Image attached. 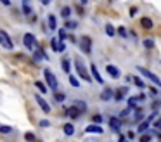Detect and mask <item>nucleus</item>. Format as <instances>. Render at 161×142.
Here are the masks:
<instances>
[{
    "mask_svg": "<svg viewBox=\"0 0 161 142\" xmlns=\"http://www.w3.org/2000/svg\"><path fill=\"white\" fill-rule=\"evenodd\" d=\"M75 68H76L80 78H83L85 82H88V83H94V82H92V80H94V76H90V75H88V71H87L83 61H82L80 57H75Z\"/></svg>",
    "mask_w": 161,
    "mask_h": 142,
    "instance_id": "nucleus-1",
    "label": "nucleus"
},
{
    "mask_svg": "<svg viewBox=\"0 0 161 142\" xmlns=\"http://www.w3.org/2000/svg\"><path fill=\"white\" fill-rule=\"evenodd\" d=\"M43 76H45V82H47V85L56 92V88H57V85H59V82H57V76L52 73L50 69H45L43 71Z\"/></svg>",
    "mask_w": 161,
    "mask_h": 142,
    "instance_id": "nucleus-2",
    "label": "nucleus"
},
{
    "mask_svg": "<svg viewBox=\"0 0 161 142\" xmlns=\"http://www.w3.org/2000/svg\"><path fill=\"white\" fill-rule=\"evenodd\" d=\"M137 69H139V73H140V75H144V76H146V78H149V80H151V82H153L154 85L161 87V80H159V76H158V75H154L153 71L146 69V68H142V66H139V68H137Z\"/></svg>",
    "mask_w": 161,
    "mask_h": 142,
    "instance_id": "nucleus-3",
    "label": "nucleus"
},
{
    "mask_svg": "<svg viewBox=\"0 0 161 142\" xmlns=\"http://www.w3.org/2000/svg\"><path fill=\"white\" fill-rule=\"evenodd\" d=\"M0 43H2V47H4V49H7V50L14 49V42L11 40V36L7 35V31H5V29H0Z\"/></svg>",
    "mask_w": 161,
    "mask_h": 142,
    "instance_id": "nucleus-4",
    "label": "nucleus"
},
{
    "mask_svg": "<svg viewBox=\"0 0 161 142\" xmlns=\"http://www.w3.org/2000/svg\"><path fill=\"white\" fill-rule=\"evenodd\" d=\"M23 43H24V47H26L28 50H33L35 47H40L38 42H36L35 35H31V33H26V35L23 36Z\"/></svg>",
    "mask_w": 161,
    "mask_h": 142,
    "instance_id": "nucleus-5",
    "label": "nucleus"
},
{
    "mask_svg": "<svg viewBox=\"0 0 161 142\" xmlns=\"http://www.w3.org/2000/svg\"><path fill=\"white\" fill-rule=\"evenodd\" d=\"M80 49L85 56H90L92 54V38L90 36H83L82 38V43H80Z\"/></svg>",
    "mask_w": 161,
    "mask_h": 142,
    "instance_id": "nucleus-6",
    "label": "nucleus"
},
{
    "mask_svg": "<svg viewBox=\"0 0 161 142\" xmlns=\"http://www.w3.org/2000/svg\"><path fill=\"white\" fill-rule=\"evenodd\" d=\"M109 128H111L113 132H119V130H121V118L111 116V118H109Z\"/></svg>",
    "mask_w": 161,
    "mask_h": 142,
    "instance_id": "nucleus-7",
    "label": "nucleus"
},
{
    "mask_svg": "<svg viewBox=\"0 0 161 142\" xmlns=\"http://www.w3.org/2000/svg\"><path fill=\"white\" fill-rule=\"evenodd\" d=\"M35 99H36V102H38V106L42 107V111H43V113H50V106L47 104V100L43 99L40 94H36V95H35Z\"/></svg>",
    "mask_w": 161,
    "mask_h": 142,
    "instance_id": "nucleus-8",
    "label": "nucleus"
},
{
    "mask_svg": "<svg viewBox=\"0 0 161 142\" xmlns=\"http://www.w3.org/2000/svg\"><path fill=\"white\" fill-rule=\"evenodd\" d=\"M113 97H114V90L111 87H106L104 90L101 92V100H111Z\"/></svg>",
    "mask_w": 161,
    "mask_h": 142,
    "instance_id": "nucleus-9",
    "label": "nucleus"
},
{
    "mask_svg": "<svg viewBox=\"0 0 161 142\" xmlns=\"http://www.w3.org/2000/svg\"><path fill=\"white\" fill-rule=\"evenodd\" d=\"M106 71H107V75H109L111 78H119V75H121L119 69L114 66V64H107V66H106Z\"/></svg>",
    "mask_w": 161,
    "mask_h": 142,
    "instance_id": "nucleus-10",
    "label": "nucleus"
},
{
    "mask_svg": "<svg viewBox=\"0 0 161 142\" xmlns=\"http://www.w3.org/2000/svg\"><path fill=\"white\" fill-rule=\"evenodd\" d=\"M126 94H128V88H126V87H119L118 90H114V100H118V102L123 100Z\"/></svg>",
    "mask_w": 161,
    "mask_h": 142,
    "instance_id": "nucleus-11",
    "label": "nucleus"
},
{
    "mask_svg": "<svg viewBox=\"0 0 161 142\" xmlns=\"http://www.w3.org/2000/svg\"><path fill=\"white\" fill-rule=\"evenodd\" d=\"M104 130H102V127L99 125V123H95V125H88V127L85 128V134H102Z\"/></svg>",
    "mask_w": 161,
    "mask_h": 142,
    "instance_id": "nucleus-12",
    "label": "nucleus"
},
{
    "mask_svg": "<svg viewBox=\"0 0 161 142\" xmlns=\"http://www.w3.org/2000/svg\"><path fill=\"white\" fill-rule=\"evenodd\" d=\"M90 73H92V76H94V80H97V83H104V78L101 76V73H99L95 64H92L90 66Z\"/></svg>",
    "mask_w": 161,
    "mask_h": 142,
    "instance_id": "nucleus-13",
    "label": "nucleus"
},
{
    "mask_svg": "<svg viewBox=\"0 0 161 142\" xmlns=\"http://www.w3.org/2000/svg\"><path fill=\"white\" fill-rule=\"evenodd\" d=\"M68 114H70V118L76 120V118H80V114H83V113H82V111H80V109L75 106V104H73L71 107H68Z\"/></svg>",
    "mask_w": 161,
    "mask_h": 142,
    "instance_id": "nucleus-14",
    "label": "nucleus"
},
{
    "mask_svg": "<svg viewBox=\"0 0 161 142\" xmlns=\"http://www.w3.org/2000/svg\"><path fill=\"white\" fill-rule=\"evenodd\" d=\"M23 2V11H24V14L29 16V14H33V7H31V2L29 0H21Z\"/></svg>",
    "mask_w": 161,
    "mask_h": 142,
    "instance_id": "nucleus-15",
    "label": "nucleus"
},
{
    "mask_svg": "<svg viewBox=\"0 0 161 142\" xmlns=\"http://www.w3.org/2000/svg\"><path fill=\"white\" fill-rule=\"evenodd\" d=\"M149 125H151V120H144V121H140V125H139V128H137V132H139V134H144L147 128H149Z\"/></svg>",
    "mask_w": 161,
    "mask_h": 142,
    "instance_id": "nucleus-16",
    "label": "nucleus"
},
{
    "mask_svg": "<svg viewBox=\"0 0 161 142\" xmlns=\"http://www.w3.org/2000/svg\"><path fill=\"white\" fill-rule=\"evenodd\" d=\"M63 130H64V134L68 135V137H71V135L75 134V125H73V123H66Z\"/></svg>",
    "mask_w": 161,
    "mask_h": 142,
    "instance_id": "nucleus-17",
    "label": "nucleus"
},
{
    "mask_svg": "<svg viewBox=\"0 0 161 142\" xmlns=\"http://www.w3.org/2000/svg\"><path fill=\"white\" fill-rule=\"evenodd\" d=\"M33 57H35V61H42V59H47V56H45V52H43L42 47H38V50H36L35 54H33Z\"/></svg>",
    "mask_w": 161,
    "mask_h": 142,
    "instance_id": "nucleus-18",
    "label": "nucleus"
},
{
    "mask_svg": "<svg viewBox=\"0 0 161 142\" xmlns=\"http://www.w3.org/2000/svg\"><path fill=\"white\" fill-rule=\"evenodd\" d=\"M47 23H49V29H56L57 28V19H56V16H54V14L49 16Z\"/></svg>",
    "mask_w": 161,
    "mask_h": 142,
    "instance_id": "nucleus-19",
    "label": "nucleus"
},
{
    "mask_svg": "<svg viewBox=\"0 0 161 142\" xmlns=\"http://www.w3.org/2000/svg\"><path fill=\"white\" fill-rule=\"evenodd\" d=\"M61 66H63V71H64V73H68V75H70V71H71V63L68 61V59H66V57H64L63 61H61Z\"/></svg>",
    "mask_w": 161,
    "mask_h": 142,
    "instance_id": "nucleus-20",
    "label": "nucleus"
},
{
    "mask_svg": "<svg viewBox=\"0 0 161 142\" xmlns=\"http://www.w3.org/2000/svg\"><path fill=\"white\" fill-rule=\"evenodd\" d=\"M140 26H144L146 29H151L153 28V21H151L149 17H142V19H140Z\"/></svg>",
    "mask_w": 161,
    "mask_h": 142,
    "instance_id": "nucleus-21",
    "label": "nucleus"
},
{
    "mask_svg": "<svg viewBox=\"0 0 161 142\" xmlns=\"http://www.w3.org/2000/svg\"><path fill=\"white\" fill-rule=\"evenodd\" d=\"M61 42H63L61 38H52V40H50V47H52V49L56 50V52H59V47H61Z\"/></svg>",
    "mask_w": 161,
    "mask_h": 142,
    "instance_id": "nucleus-22",
    "label": "nucleus"
},
{
    "mask_svg": "<svg viewBox=\"0 0 161 142\" xmlns=\"http://www.w3.org/2000/svg\"><path fill=\"white\" fill-rule=\"evenodd\" d=\"M73 104H75V106L82 111V113H87V102H83V100H75Z\"/></svg>",
    "mask_w": 161,
    "mask_h": 142,
    "instance_id": "nucleus-23",
    "label": "nucleus"
},
{
    "mask_svg": "<svg viewBox=\"0 0 161 142\" xmlns=\"http://www.w3.org/2000/svg\"><path fill=\"white\" fill-rule=\"evenodd\" d=\"M137 102H139V97H130L128 99V107H132L133 111L137 109Z\"/></svg>",
    "mask_w": 161,
    "mask_h": 142,
    "instance_id": "nucleus-24",
    "label": "nucleus"
},
{
    "mask_svg": "<svg viewBox=\"0 0 161 142\" xmlns=\"http://www.w3.org/2000/svg\"><path fill=\"white\" fill-rule=\"evenodd\" d=\"M64 99H66V95H64L63 92H54V100H56V102H63Z\"/></svg>",
    "mask_w": 161,
    "mask_h": 142,
    "instance_id": "nucleus-25",
    "label": "nucleus"
},
{
    "mask_svg": "<svg viewBox=\"0 0 161 142\" xmlns=\"http://www.w3.org/2000/svg\"><path fill=\"white\" fill-rule=\"evenodd\" d=\"M35 87H36V88H38V90H40L42 94L47 92V87L43 85V82H35Z\"/></svg>",
    "mask_w": 161,
    "mask_h": 142,
    "instance_id": "nucleus-26",
    "label": "nucleus"
},
{
    "mask_svg": "<svg viewBox=\"0 0 161 142\" xmlns=\"http://www.w3.org/2000/svg\"><path fill=\"white\" fill-rule=\"evenodd\" d=\"M64 26H66V29H76V28H78L76 23H75V21H70V19L66 21V24H64Z\"/></svg>",
    "mask_w": 161,
    "mask_h": 142,
    "instance_id": "nucleus-27",
    "label": "nucleus"
},
{
    "mask_svg": "<svg viewBox=\"0 0 161 142\" xmlns=\"http://www.w3.org/2000/svg\"><path fill=\"white\" fill-rule=\"evenodd\" d=\"M144 47H146V49H153V47H154V40H153V38H146V40H144Z\"/></svg>",
    "mask_w": 161,
    "mask_h": 142,
    "instance_id": "nucleus-28",
    "label": "nucleus"
},
{
    "mask_svg": "<svg viewBox=\"0 0 161 142\" xmlns=\"http://www.w3.org/2000/svg\"><path fill=\"white\" fill-rule=\"evenodd\" d=\"M132 111H133L132 107H126V109H123V111L119 113V118H121V120H123V118H126V116H128V114L132 113Z\"/></svg>",
    "mask_w": 161,
    "mask_h": 142,
    "instance_id": "nucleus-29",
    "label": "nucleus"
},
{
    "mask_svg": "<svg viewBox=\"0 0 161 142\" xmlns=\"http://www.w3.org/2000/svg\"><path fill=\"white\" fill-rule=\"evenodd\" d=\"M106 35L107 36H114V28L111 24H106Z\"/></svg>",
    "mask_w": 161,
    "mask_h": 142,
    "instance_id": "nucleus-30",
    "label": "nucleus"
},
{
    "mask_svg": "<svg viewBox=\"0 0 161 142\" xmlns=\"http://www.w3.org/2000/svg\"><path fill=\"white\" fill-rule=\"evenodd\" d=\"M133 83H135V85L139 87V88H144V87H146V83H144V80L137 78V76H135V78H133Z\"/></svg>",
    "mask_w": 161,
    "mask_h": 142,
    "instance_id": "nucleus-31",
    "label": "nucleus"
},
{
    "mask_svg": "<svg viewBox=\"0 0 161 142\" xmlns=\"http://www.w3.org/2000/svg\"><path fill=\"white\" fill-rule=\"evenodd\" d=\"M70 14H71V9H70V7H63V11H61V16L68 19V17H70Z\"/></svg>",
    "mask_w": 161,
    "mask_h": 142,
    "instance_id": "nucleus-32",
    "label": "nucleus"
},
{
    "mask_svg": "<svg viewBox=\"0 0 161 142\" xmlns=\"http://www.w3.org/2000/svg\"><path fill=\"white\" fill-rule=\"evenodd\" d=\"M24 139L28 142H35V134H31V132H26L24 134Z\"/></svg>",
    "mask_w": 161,
    "mask_h": 142,
    "instance_id": "nucleus-33",
    "label": "nucleus"
},
{
    "mask_svg": "<svg viewBox=\"0 0 161 142\" xmlns=\"http://www.w3.org/2000/svg\"><path fill=\"white\" fill-rule=\"evenodd\" d=\"M70 83H71L73 87H80V82H78V80L73 76V75H70Z\"/></svg>",
    "mask_w": 161,
    "mask_h": 142,
    "instance_id": "nucleus-34",
    "label": "nucleus"
},
{
    "mask_svg": "<svg viewBox=\"0 0 161 142\" xmlns=\"http://www.w3.org/2000/svg\"><path fill=\"white\" fill-rule=\"evenodd\" d=\"M118 35L121 36V38H126V35H128V33H126V29L121 26V28H118Z\"/></svg>",
    "mask_w": 161,
    "mask_h": 142,
    "instance_id": "nucleus-35",
    "label": "nucleus"
},
{
    "mask_svg": "<svg viewBox=\"0 0 161 142\" xmlns=\"http://www.w3.org/2000/svg\"><path fill=\"white\" fill-rule=\"evenodd\" d=\"M0 132H2V134H11V132H12V128L4 125V127H0Z\"/></svg>",
    "mask_w": 161,
    "mask_h": 142,
    "instance_id": "nucleus-36",
    "label": "nucleus"
},
{
    "mask_svg": "<svg viewBox=\"0 0 161 142\" xmlns=\"http://www.w3.org/2000/svg\"><path fill=\"white\" fill-rule=\"evenodd\" d=\"M140 142H151V135H149V134H144L142 137H140Z\"/></svg>",
    "mask_w": 161,
    "mask_h": 142,
    "instance_id": "nucleus-37",
    "label": "nucleus"
},
{
    "mask_svg": "<svg viewBox=\"0 0 161 142\" xmlns=\"http://www.w3.org/2000/svg\"><path fill=\"white\" fill-rule=\"evenodd\" d=\"M92 120H94V123H102V116H101V114H95Z\"/></svg>",
    "mask_w": 161,
    "mask_h": 142,
    "instance_id": "nucleus-38",
    "label": "nucleus"
},
{
    "mask_svg": "<svg viewBox=\"0 0 161 142\" xmlns=\"http://www.w3.org/2000/svg\"><path fill=\"white\" fill-rule=\"evenodd\" d=\"M40 127H43V128L50 127V121L49 120H42V121H40Z\"/></svg>",
    "mask_w": 161,
    "mask_h": 142,
    "instance_id": "nucleus-39",
    "label": "nucleus"
},
{
    "mask_svg": "<svg viewBox=\"0 0 161 142\" xmlns=\"http://www.w3.org/2000/svg\"><path fill=\"white\" fill-rule=\"evenodd\" d=\"M59 38H61V40H66V29H59Z\"/></svg>",
    "mask_w": 161,
    "mask_h": 142,
    "instance_id": "nucleus-40",
    "label": "nucleus"
},
{
    "mask_svg": "<svg viewBox=\"0 0 161 142\" xmlns=\"http://www.w3.org/2000/svg\"><path fill=\"white\" fill-rule=\"evenodd\" d=\"M149 94H151V95H158V90H156V88H154V87H151V88H149Z\"/></svg>",
    "mask_w": 161,
    "mask_h": 142,
    "instance_id": "nucleus-41",
    "label": "nucleus"
},
{
    "mask_svg": "<svg viewBox=\"0 0 161 142\" xmlns=\"http://www.w3.org/2000/svg\"><path fill=\"white\" fill-rule=\"evenodd\" d=\"M135 14H137V7H132V9H130V16L133 17Z\"/></svg>",
    "mask_w": 161,
    "mask_h": 142,
    "instance_id": "nucleus-42",
    "label": "nucleus"
},
{
    "mask_svg": "<svg viewBox=\"0 0 161 142\" xmlns=\"http://www.w3.org/2000/svg\"><path fill=\"white\" fill-rule=\"evenodd\" d=\"M126 137H128V139H135V134H133V132H128V134H126Z\"/></svg>",
    "mask_w": 161,
    "mask_h": 142,
    "instance_id": "nucleus-43",
    "label": "nucleus"
},
{
    "mask_svg": "<svg viewBox=\"0 0 161 142\" xmlns=\"http://www.w3.org/2000/svg\"><path fill=\"white\" fill-rule=\"evenodd\" d=\"M118 142H128V140H126V139H125V135H119V139H118Z\"/></svg>",
    "mask_w": 161,
    "mask_h": 142,
    "instance_id": "nucleus-44",
    "label": "nucleus"
},
{
    "mask_svg": "<svg viewBox=\"0 0 161 142\" xmlns=\"http://www.w3.org/2000/svg\"><path fill=\"white\" fill-rule=\"evenodd\" d=\"M0 2H2L4 5H11V0H0Z\"/></svg>",
    "mask_w": 161,
    "mask_h": 142,
    "instance_id": "nucleus-45",
    "label": "nucleus"
},
{
    "mask_svg": "<svg viewBox=\"0 0 161 142\" xmlns=\"http://www.w3.org/2000/svg\"><path fill=\"white\" fill-rule=\"evenodd\" d=\"M49 2H50V0H42V4H43V5H47Z\"/></svg>",
    "mask_w": 161,
    "mask_h": 142,
    "instance_id": "nucleus-46",
    "label": "nucleus"
},
{
    "mask_svg": "<svg viewBox=\"0 0 161 142\" xmlns=\"http://www.w3.org/2000/svg\"><path fill=\"white\" fill-rule=\"evenodd\" d=\"M80 2H82V4H83V5H85V4H87V2H88V0H80Z\"/></svg>",
    "mask_w": 161,
    "mask_h": 142,
    "instance_id": "nucleus-47",
    "label": "nucleus"
},
{
    "mask_svg": "<svg viewBox=\"0 0 161 142\" xmlns=\"http://www.w3.org/2000/svg\"><path fill=\"white\" fill-rule=\"evenodd\" d=\"M159 130H161V127H159Z\"/></svg>",
    "mask_w": 161,
    "mask_h": 142,
    "instance_id": "nucleus-48",
    "label": "nucleus"
}]
</instances>
